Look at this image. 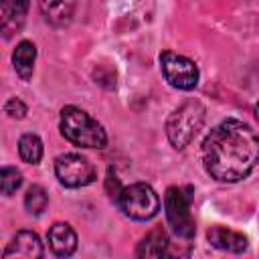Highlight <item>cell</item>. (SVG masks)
<instances>
[{
    "label": "cell",
    "instance_id": "obj_1",
    "mask_svg": "<svg viewBox=\"0 0 259 259\" xmlns=\"http://www.w3.org/2000/svg\"><path fill=\"white\" fill-rule=\"evenodd\" d=\"M204 170L219 182H239L259 164V136L241 119H225L204 138Z\"/></svg>",
    "mask_w": 259,
    "mask_h": 259
},
{
    "label": "cell",
    "instance_id": "obj_2",
    "mask_svg": "<svg viewBox=\"0 0 259 259\" xmlns=\"http://www.w3.org/2000/svg\"><path fill=\"white\" fill-rule=\"evenodd\" d=\"M61 134L73 146L79 148H103L107 144L105 130L87 111L75 105H67L61 111Z\"/></svg>",
    "mask_w": 259,
    "mask_h": 259
},
{
    "label": "cell",
    "instance_id": "obj_3",
    "mask_svg": "<svg viewBox=\"0 0 259 259\" xmlns=\"http://www.w3.org/2000/svg\"><path fill=\"white\" fill-rule=\"evenodd\" d=\"M204 123V107L196 99L184 101L166 121V136L176 150H184Z\"/></svg>",
    "mask_w": 259,
    "mask_h": 259
},
{
    "label": "cell",
    "instance_id": "obj_4",
    "mask_svg": "<svg viewBox=\"0 0 259 259\" xmlns=\"http://www.w3.org/2000/svg\"><path fill=\"white\" fill-rule=\"evenodd\" d=\"M115 202L119 204L123 214L134 221H150L160 210V196L146 182H136L121 188Z\"/></svg>",
    "mask_w": 259,
    "mask_h": 259
},
{
    "label": "cell",
    "instance_id": "obj_5",
    "mask_svg": "<svg viewBox=\"0 0 259 259\" xmlns=\"http://www.w3.org/2000/svg\"><path fill=\"white\" fill-rule=\"evenodd\" d=\"M190 202H192L190 188L170 186L164 194V210H166L168 225L182 239H192L196 233L194 219L190 214Z\"/></svg>",
    "mask_w": 259,
    "mask_h": 259
},
{
    "label": "cell",
    "instance_id": "obj_6",
    "mask_svg": "<svg viewBox=\"0 0 259 259\" xmlns=\"http://www.w3.org/2000/svg\"><path fill=\"white\" fill-rule=\"evenodd\" d=\"M160 67H162L164 79L176 89L190 91L198 83V67L194 65V61L186 59L184 55L164 51L160 55Z\"/></svg>",
    "mask_w": 259,
    "mask_h": 259
},
{
    "label": "cell",
    "instance_id": "obj_7",
    "mask_svg": "<svg viewBox=\"0 0 259 259\" xmlns=\"http://www.w3.org/2000/svg\"><path fill=\"white\" fill-rule=\"evenodd\" d=\"M55 174L67 188H81L95 180V166L81 154H63L55 160Z\"/></svg>",
    "mask_w": 259,
    "mask_h": 259
},
{
    "label": "cell",
    "instance_id": "obj_8",
    "mask_svg": "<svg viewBox=\"0 0 259 259\" xmlns=\"http://www.w3.org/2000/svg\"><path fill=\"white\" fill-rule=\"evenodd\" d=\"M49 247L57 257H69L75 253L77 249V233L73 231V227L69 223H55L49 233Z\"/></svg>",
    "mask_w": 259,
    "mask_h": 259
},
{
    "label": "cell",
    "instance_id": "obj_9",
    "mask_svg": "<svg viewBox=\"0 0 259 259\" xmlns=\"http://www.w3.org/2000/svg\"><path fill=\"white\" fill-rule=\"evenodd\" d=\"M4 257H24V259H38L42 257V243L36 233L32 231H18L14 239L8 243Z\"/></svg>",
    "mask_w": 259,
    "mask_h": 259
},
{
    "label": "cell",
    "instance_id": "obj_10",
    "mask_svg": "<svg viewBox=\"0 0 259 259\" xmlns=\"http://www.w3.org/2000/svg\"><path fill=\"white\" fill-rule=\"evenodd\" d=\"M28 6H30V0H4L2 2V32L6 38L22 28Z\"/></svg>",
    "mask_w": 259,
    "mask_h": 259
},
{
    "label": "cell",
    "instance_id": "obj_11",
    "mask_svg": "<svg viewBox=\"0 0 259 259\" xmlns=\"http://www.w3.org/2000/svg\"><path fill=\"white\" fill-rule=\"evenodd\" d=\"M206 237L212 247L229 251V253H243L247 249V237L243 233L227 229V227H212L206 233Z\"/></svg>",
    "mask_w": 259,
    "mask_h": 259
},
{
    "label": "cell",
    "instance_id": "obj_12",
    "mask_svg": "<svg viewBox=\"0 0 259 259\" xmlns=\"http://www.w3.org/2000/svg\"><path fill=\"white\" fill-rule=\"evenodd\" d=\"M45 20L53 26H65L75 12V0H38Z\"/></svg>",
    "mask_w": 259,
    "mask_h": 259
},
{
    "label": "cell",
    "instance_id": "obj_13",
    "mask_svg": "<svg viewBox=\"0 0 259 259\" xmlns=\"http://www.w3.org/2000/svg\"><path fill=\"white\" fill-rule=\"evenodd\" d=\"M34 61H36V47L30 40H20L12 53V63L14 71L22 81H28L34 71Z\"/></svg>",
    "mask_w": 259,
    "mask_h": 259
},
{
    "label": "cell",
    "instance_id": "obj_14",
    "mask_svg": "<svg viewBox=\"0 0 259 259\" xmlns=\"http://www.w3.org/2000/svg\"><path fill=\"white\" fill-rule=\"evenodd\" d=\"M168 245H170V241H168L166 231L164 229H154L138 243L136 255L138 257H162V255H166Z\"/></svg>",
    "mask_w": 259,
    "mask_h": 259
},
{
    "label": "cell",
    "instance_id": "obj_15",
    "mask_svg": "<svg viewBox=\"0 0 259 259\" xmlns=\"http://www.w3.org/2000/svg\"><path fill=\"white\" fill-rule=\"evenodd\" d=\"M18 154L26 164H38L42 158V142L36 134H24L18 140Z\"/></svg>",
    "mask_w": 259,
    "mask_h": 259
},
{
    "label": "cell",
    "instance_id": "obj_16",
    "mask_svg": "<svg viewBox=\"0 0 259 259\" xmlns=\"http://www.w3.org/2000/svg\"><path fill=\"white\" fill-rule=\"evenodd\" d=\"M49 204V196H47V190L38 184H32L26 194H24V206L30 214H40Z\"/></svg>",
    "mask_w": 259,
    "mask_h": 259
},
{
    "label": "cell",
    "instance_id": "obj_17",
    "mask_svg": "<svg viewBox=\"0 0 259 259\" xmlns=\"http://www.w3.org/2000/svg\"><path fill=\"white\" fill-rule=\"evenodd\" d=\"M22 184V174L20 170L12 168V166H6L0 170V188H2V194L4 196H10L14 194Z\"/></svg>",
    "mask_w": 259,
    "mask_h": 259
},
{
    "label": "cell",
    "instance_id": "obj_18",
    "mask_svg": "<svg viewBox=\"0 0 259 259\" xmlns=\"http://www.w3.org/2000/svg\"><path fill=\"white\" fill-rule=\"evenodd\" d=\"M4 111H6L8 117H12V119H22V117L26 115V105H24L22 99L10 97V99L6 101V105H4Z\"/></svg>",
    "mask_w": 259,
    "mask_h": 259
},
{
    "label": "cell",
    "instance_id": "obj_19",
    "mask_svg": "<svg viewBox=\"0 0 259 259\" xmlns=\"http://www.w3.org/2000/svg\"><path fill=\"white\" fill-rule=\"evenodd\" d=\"M105 186H107V192H109V196H111L113 200H117V196H119V192H121V186H119V180L115 178L113 170H109V172H107V180H105Z\"/></svg>",
    "mask_w": 259,
    "mask_h": 259
},
{
    "label": "cell",
    "instance_id": "obj_20",
    "mask_svg": "<svg viewBox=\"0 0 259 259\" xmlns=\"http://www.w3.org/2000/svg\"><path fill=\"white\" fill-rule=\"evenodd\" d=\"M255 117H257V121H259V103L255 105Z\"/></svg>",
    "mask_w": 259,
    "mask_h": 259
},
{
    "label": "cell",
    "instance_id": "obj_21",
    "mask_svg": "<svg viewBox=\"0 0 259 259\" xmlns=\"http://www.w3.org/2000/svg\"><path fill=\"white\" fill-rule=\"evenodd\" d=\"M2 2H4V0H2Z\"/></svg>",
    "mask_w": 259,
    "mask_h": 259
}]
</instances>
